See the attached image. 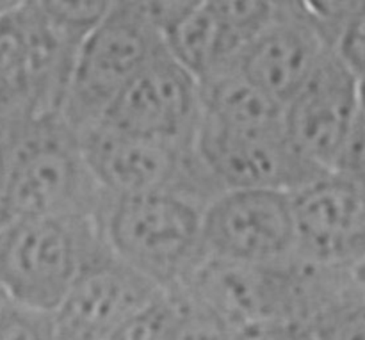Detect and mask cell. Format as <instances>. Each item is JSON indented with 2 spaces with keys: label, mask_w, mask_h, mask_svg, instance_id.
Listing matches in <instances>:
<instances>
[{
  "label": "cell",
  "mask_w": 365,
  "mask_h": 340,
  "mask_svg": "<svg viewBox=\"0 0 365 340\" xmlns=\"http://www.w3.org/2000/svg\"><path fill=\"white\" fill-rule=\"evenodd\" d=\"M351 271L294 259L269 264L207 260L182 296L212 310L237 330L260 324H312Z\"/></svg>",
  "instance_id": "cell-1"
},
{
  "label": "cell",
  "mask_w": 365,
  "mask_h": 340,
  "mask_svg": "<svg viewBox=\"0 0 365 340\" xmlns=\"http://www.w3.org/2000/svg\"><path fill=\"white\" fill-rule=\"evenodd\" d=\"M107 195L86 157L81 132L61 113L25 125L0 202V228L34 217H102Z\"/></svg>",
  "instance_id": "cell-2"
},
{
  "label": "cell",
  "mask_w": 365,
  "mask_h": 340,
  "mask_svg": "<svg viewBox=\"0 0 365 340\" xmlns=\"http://www.w3.org/2000/svg\"><path fill=\"white\" fill-rule=\"evenodd\" d=\"M110 248L102 217H34L0 228V291L27 309L56 314L82 274Z\"/></svg>",
  "instance_id": "cell-3"
},
{
  "label": "cell",
  "mask_w": 365,
  "mask_h": 340,
  "mask_svg": "<svg viewBox=\"0 0 365 340\" xmlns=\"http://www.w3.org/2000/svg\"><path fill=\"white\" fill-rule=\"evenodd\" d=\"M205 209L173 195L109 198L103 234L118 259L171 296L187 287L209 260Z\"/></svg>",
  "instance_id": "cell-4"
},
{
  "label": "cell",
  "mask_w": 365,
  "mask_h": 340,
  "mask_svg": "<svg viewBox=\"0 0 365 340\" xmlns=\"http://www.w3.org/2000/svg\"><path fill=\"white\" fill-rule=\"evenodd\" d=\"M166 52L145 0H113L78 50L61 105L64 120L81 134L96 127L118 95Z\"/></svg>",
  "instance_id": "cell-5"
},
{
  "label": "cell",
  "mask_w": 365,
  "mask_h": 340,
  "mask_svg": "<svg viewBox=\"0 0 365 340\" xmlns=\"http://www.w3.org/2000/svg\"><path fill=\"white\" fill-rule=\"evenodd\" d=\"M81 135L107 198L173 195L207 207L225 191L196 145L135 138L100 125Z\"/></svg>",
  "instance_id": "cell-6"
},
{
  "label": "cell",
  "mask_w": 365,
  "mask_h": 340,
  "mask_svg": "<svg viewBox=\"0 0 365 340\" xmlns=\"http://www.w3.org/2000/svg\"><path fill=\"white\" fill-rule=\"evenodd\" d=\"M198 152L221 187L292 195L328 171L307 159L284 123L221 127L202 120Z\"/></svg>",
  "instance_id": "cell-7"
},
{
  "label": "cell",
  "mask_w": 365,
  "mask_h": 340,
  "mask_svg": "<svg viewBox=\"0 0 365 340\" xmlns=\"http://www.w3.org/2000/svg\"><path fill=\"white\" fill-rule=\"evenodd\" d=\"M203 235L209 260L269 264L294 259L298 255L292 196L227 189L207 205Z\"/></svg>",
  "instance_id": "cell-8"
},
{
  "label": "cell",
  "mask_w": 365,
  "mask_h": 340,
  "mask_svg": "<svg viewBox=\"0 0 365 340\" xmlns=\"http://www.w3.org/2000/svg\"><path fill=\"white\" fill-rule=\"evenodd\" d=\"M202 116V86L166 52L118 95L98 125L135 138L196 145Z\"/></svg>",
  "instance_id": "cell-9"
},
{
  "label": "cell",
  "mask_w": 365,
  "mask_h": 340,
  "mask_svg": "<svg viewBox=\"0 0 365 340\" xmlns=\"http://www.w3.org/2000/svg\"><path fill=\"white\" fill-rule=\"evenodd\" d=\"M362 114V82L331 50L285 103L284 125L307 159L335 171Z\"/></svg>",
  "instance_id": "cell-10"
},
{
  "label": "cell",
  "mask_w": 365,
  "mask_h": 340,
  "mask_svg": "<svg viewBox=\"0 0 365 340\" xmlns=\"http://www.w3.org/2000/svg\"><path fill=\"white\" fill-rule=\"evenodd\" d=\"M277 0H191L164 31L168 53L200 84L237 68L250 43L274 16Z\"/></svg>",
  "instance_id": "cell-11"
},
{
  "label": "cell",
  "mask_w": 365,
  "mask_h": 340,
  "mask_svg": "<svg viewBox=\"0 0 365 340\" xmlns=\"http://www.w3.org/2000/svg\"><path fill=\"white\" fill-rule=\"evenodd\" d=\"M291 196L299 259L327 269L364 266L365 191L339 171H328Z\"/></svg>",
  "instance_id": "cell-12"
},
{
  "label": "cell",
  "mask_w": 365,
  "mask_h": 340,
  "mask_svg": "<svg viewBox=\"0 0 365 340\" xmlns=\"http://www.w3.org/2000/svg\"><path fill=\"white\" fill-rule=\"evenodd\" d=\"M331 50L309 2L277 0L274 16L235 70L285 107Z\"/></svg>",
  "instance_id": "cell-13"
},
{
  "label": "cell",
  "mask_w": 365,
  "mask_h": 340,
  "mask_svg": "<svg viewBox=\"0 0 365 340\" xmlns=\"http://www.w3.org/2000/svg\"><path fill=\"white\" fill-rule=\"evenodd\" d=\"M163 296L110 249L82 274L53 314L57 340H106Z\"/></svg>",
  "instance_id": "cell-14"
},
{
  "label": "cell",
  "mask_w": 365,
  "mask_h": 340,
  "mask_svg": "<svg viewBox=\"0 0 365 340\" xmlns=\"http://www.w3.org/2000/svg\"><path fill=\"white\" fill-rule=\"evenodd\" d=\"M317 340H365V285L351 271L312 321Z\"/></svg>",
  "instance_id": "cell-15"
},
{
  "label": "cell",
  "mask_w": 365,
  "mask_h": 340,
  "mask_svg": "<svg viewBox=\"0 0 365 340\" xmlns=\"http://www.w3.org/2000/svg\"><path fill=\"white\" fill-rule=\"evenodd\" d=\"M177 321V302L173 296L164 294L106 340H175Z\"/></svg>",
  "instance_id": "cell-16"
},
{
  "label": "cell",
  "mask_w": 365,
  "mask_h": 340,
  "mask_svg": "<svg viewBox=\"0 0 365 340\" xmlns=\"http://www.w3.org/2000/svg\"><path fill=\"white\" fill-rule=\"evenodd\" d=\"M178 306L175 340H239V330L205 309L182 296H173Z\"/></svg>",
  "instance_id": "cell-17"
},
{
  "label": "cell",
  "mask_w": 365,
  "mask_h": 340,
  "mask_svg": "<svg viewBox=\"0 0 365 340\" xmlns=\"http://www.w3.org/2000/svg\"><path fill=\"white\" fill-rule=\"evenodd\" d=\"M0 340H57L53 314L4 299L0 305Z\"/></svg>",
  "instance_id": "cell-18"
},
{
  "label": "cell",
  "mask_w": 365,
  "mask_h": 340,
  "mask_svg": "<svg viewBox=\"0 0 365 340\" xmlns=\"http://www.w3.org/2000/svg\"><path fill=\"white\" fill-rule=\"evenodd\" d=\"M335 52L365 84V0H359L355 14L335 45Z\"/></svg>",
  "instance_id": "cell-19"
},
{
  "label": "cell",
  "mask_w": 365,
  "mask_h": 340,
  "mask_svg": "<svg viewBox=\"0 0 365 340\" xmlns=\"http://www.w3.org/2000/svg\"><path fill=\"white\" fill-rule=\"evenodd\" d=\"M335 171L348 177L365 191V113L360 118Z\"/></svg>",
  "instance_id": "cell-20"
},
{
  "label": "cell",
  "mask_w": 365,
  "mask_h": 340,
  "mask_svg": "<svg viewBox=\"0 0 365 340\" xmlns=\"http://www.w3.org/2000/svg\"><path fill=\"white\" fill-rule=\"evenodd\" d=\"M31 120L32 118L27 116L0 114V202H2L4 189H6L14 148H16V143L24 132L25 125Z\"/></svg>",
  "instance_id": "cell-21"
},
{
  "label": "cell",
  "mask_w": 365,
  "mask_h": 340,
  "mask_svg": "<svg viewBox=\"0 0 365 340\" xmlns=\"http://www.w3.org/2000/svg\"><path fill=\"white\" fill-rule=\"evenodd\" d=\"M239 340H317L312 326L303 323H274L239 330Z\"/></svg>",
  "instance_id": "cell-22"
},
{
  "label": "cell",
  "mask_w": 365,
  "mask_h": 340,
  "mask_svg": "<svg viewBox=\"0 0 365 340\" xmlns=\"http://www.w3.org/2000/svg\"><path fill=\"white\" fill-rule=\"evenodd\" d=\"M20 2H16V0H0V16H4V14H7L9 11H13L14 7L18 6Z\"/></svg>",
  "instance_id": "cell-23"
},
{
  "label": "cell",
  "mask_w": 365,
  "mask_h": 340,
  "mask_svg": "<svg viewBox=\"0 0 365 340\" xmlns=\"http://www.w3.org/2000/svg\"><path fill=\"white\" fill-rule=\"evenodd\" d=\"M355 271H356V274H359L360 280H362V284L365 285V264H364V266H360L359 269H355Z\"/></svg>",
  "instance_id": "cell-24"
},
{
  "label": "cell",
  "mask_w": 365,
  "mask_h": 340,
  "mask_svg": "<svg viewBox=\"0 0 365 340\" xmlns=\"http://www.w3.org/2000/svg\"><path fill=\"white\" fill-rule=\"evenodd\" d=\"M362 105H364V113H365V84H362Z\"/></svg>",
  "instance_id": "cell-25"
},
{
  "label": "cell",
  "mask_w": 365,
  "mask_h": 340,
  "mask_svg": "<svg viewBox=\"0 0 365 340\" xmlns=\"http://www.w3.org/2000/svg\"><path fill=\"white\" fill-rule=\"evenodd\" d=\"M4 299H6V298H4V294H2V291H0V305H2V302H4Z\"/></svg>",
  "instance_id": "cell-26"
}]
</instances>
